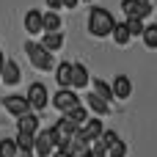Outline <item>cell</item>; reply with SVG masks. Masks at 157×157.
Returning <instances> with one entry per match:
<instances>
[{
	"label": "cell",
	"mask_w": 157,
	"mask_h": 157,
	"mask_svg": "<svg viewBox=\"0 0 157 157\" xmlns=\"http://www.w3.org/2000/svg\"><path fill=\"white\" fill-rule=\"evenodd\" d=\"M86 25H88V33H91L94 39H108L110 30H113V25H116V17H113L108 8H102V6H91Z\"/></svg>",
	"instance_id": "6da1fadb"
},
{
	"label": "cell",
	"mask_w": 157,
	"mask_h": 157,
	"mask_svg": "<svg viewBox=\"0 0 157 157\" xmlns=\"http://www.w3.org/2000/svg\"><path fill=\"white\" fill-rule=\"evenodd\" d=\"M25 55H28V61H30V66L36 72H52L55 69L52 52H47L39 41H25Z\"/></svg>",
	"instance_id": "7a4b0ae2"
},
{
	"label": "cell",
	"mask_w": 157,
	"mask_h": 157,
	"mask_svg": "<svg viewBox=\"0 0 157 157\" xmlns=\"http://www.w3.org/2000/svg\"><path fill=\"white\" fill-rule=\"evenodd\" d=\"M25 99H28V105H30V113H44L47 108H50V91H47V86L44 83H30L28 86V94H25Z\"/></svg>",
	"instance_id": "3957f363"
},
{
	"label": "cell",
	"mask_w": 157,
	"mask_h": 157,
	"mask_svg": "<svg viewBox=\"0 0 157 157\" xmlns=\"http://www.w3.org/2000/svg\"><path fill=\"white\" fill-rule=\"evenodd\" d=\"M50 105H52V108H55V110H58L61 116H66V113H69L72 108H77V105H83V102H80V97H77V94H75L72 88H58V91L52 94V99H50Z\"/></svg>",
	"instance_id": "277c9868"
},
{
	"label": "cell",
	"mask_w": 157,
	"mask_h": 157,
	"mask_svg": "<svg viewBox=\"0 0 157 157\" xmlns=\"http://www.w3.org/2000/svg\"><path fill=\"white\" fill-rule=\"evenodd\" d=\"M75 132H77V130H75V127H72V124H69L63 116H61L55 124H50V135H52V144H55V149H63V146H66V144L75 138Z\"/></svg>",
	"instance_id": "5b68a950"
},
{
	"label": "cell",
	"mask_w": 157,
	"mask_h": 157,
	"mask_svg": "<svg viewBox=\"0 0 157 157\" xmlns=\"http://www.w3.org/2000/svg\"><path fill=\"white\" fill-rule=\"evenodd\" d=\"M52 152H55V144H52L50 127H41V130L33 135V157H50Z\"/></svg>",
	"instance_id": "8992f818"
},
{
	"label": "cell",
	"mask_w": 157,
	"mask_h": 157,
	"mask_svg": "<svg viewBox=\"0 0 157 157\" xmlns=\"http://www.w3.org/2000/svg\"><path fill=\"white\" fill-rule=\"evenodd\" d=\"M91 83V75H88V66L80 63V61H72V75H69V88L72 91H83L88 88Z\"/></svg>",
	"instance_id": "52a82bcc"
},
{
	"label": "cell",
	"mask_w": 157,
	"mask_h": 157,
	"mask_svg": "<svg viewBox=\"0 0 157 157\" xmlns=\"http://www.w3.org/2000/svg\"><path fill=\"white\" fill-rule=\"evenodd\" d=\"M3 108H6V113H11L14 119L30 113V105H28V99H25L22 94H8V97L3 99Z\"/></svg>",
	"instance_id": "ba28073f"
},
{
	"label": "cell",
	"mask_w": 157,
	"mask_h": 157,
	"mask_svg": "<svg viewBox=\"0 0 157 157\" xmlns=\"http://www.w3.org/2000/svg\"><path fill=\"white\" fill-rule=\"evenodd\" d=\"M102 130H105V124H102V119H97V116H94V119H88V121H86V124H83V127H80V130L75 132V135H77L80 141H86V144H91V141H97V138L102 135Z\"/></svg>",
	"instance_id": "9c48e42d"
},
{
	"label": "cell",
	"mask_w": 157,
	"mask_h": 157,
	"mask_svg": "<svg viewBox=\"0 0 157 157\" xmlns=\"http://www.w3.org/2000/svg\"><path fill=\"white\" fill-rule=\"evenodd\" d=\"M0 83H6V86H19L22 83V66L14 58H6L3 72H0Z\"/></svg>",
	"instance_id": "30bf717a"
},
{
	"label": "cell",
	"mask_w": 157,
	"mask_h": 157,
	"mask_svg": "<svg viewBox=\"0 0 157 157\" xmlns=\"http://www.w3.org/2000/svg\"><path fill=\"white\" fill-rule=\"evenodd\" d=\"M110 91H113V99H130L132 97V80L127 75H116L110 83Z\"/></svg>",
	"instance_id": "8fae6325"
},
{
	"label": "cell",
	"mask_w": 157,
	"mask_h": 157,
	"mask_svg": "<svg viewBox=\"0 0 157 157\" xmlns=\"http://www.w3.org/2000/svg\"><path fill=\"white\" fill-rule=\"evenodd\" d=\"M83 105H86V110H88V113H94L97 119H102V116H108V113H110V105H108V102H102L99 97H94L91 91L86 94Z\"/></svg>",
	"instance_id": "7c38bea8"
},
{
	"label": "cell",
	"mask_w": 157,
	"mask_h": 157,
	"mask_svg": "<svg viewBox=\"0 0 157 157\" xmlns=\"http://www.w3.org/2000/svg\"><path fill=\"white\" fill-rule=\"evenodd\" d=\"M39 130H41V121H39V116H36V113H25V116H19V119H17V132L36 135Z\"/></svg>",
	"instance_id": "4fadbf2b"
},
{
	"label": "cell",
	"mask_w": 157,
	"mask_h": 157,
	"mask_svg": "<svg viewBox=\"0 0 157 157\" xmlns=\"http://www.w3.org/2000/svg\"><path fill=\"white\" fill-rule=\"evenodd\" d=\"M63 119H66V121H69V124H72L75 130H80V127H83V124H86V121L91 119V113L86 110V105H77V108H72V110H69V113H66Z\"/></svg>",
	"instance_id": "5bb4252c"
},
{
	"label": "cell",
	"mask_w": 157,
	"mask_h": 157,
	"mask_svg": "<svg viewBox=\"0 0 157 157\" xmlns=\"http://www.w3.org/2000/svg\"><path fill=\"white\" fill-rule=\"evenodd\" d=\"M41 33H61V14L58 11L41 14Z\"/></svg>",
	"instance_id": "9a60e30c"
},
{
	"label": "cell",
	"mask_w": 157,
	"mask_h": 157,
	"mask_svg": "<svg viewBox=\"0 0 157 157\" xmlns=\"http://www.w3.org/2000/svg\"><path fill=\"white\" fill-rule=\"evenodd\" d=\"M25 30H28L30 36H39V33H41V11H39V8H30V11L25 14Z\"/></svg>",
	"instance_id": "2e32d148"
},
{
	"label": "cell",
	"mask_w": 157,
	"mask_h": 157,
	"mask_svg": "<svg viewBox=\"0 0 157 157\" xmlns=\"http://www.w3.org/2000/svg\"><path fill=\"white\" fill-rule=\"evenodd\" d=\"M55 83H58V88H69V75H72V61H61V63H55Z\"/></svg>",
	"instance_id": "e0dca14e"
},
{
	"label": "cell",
	"mask_w": 157,
	"mask_h": 157,
	"mask_svg": "<svg viewBox=\"0 0 157 157\" xmlns=\"http://www.w3.org/2000/svg\"><path fill=\"white\" fill-rule=\"evenodd\" d=\"M91 94L94 97H99L102 102H113V91H110V83L108 80H99V77H94V88H91Z\"/></svg>",
	"instance_id": "ac0fdd59"
},
{
	"label": "cell",
	"mask_w": 157,
	"mask_h": 157,
	"mask_svg": "<svg viewBox=\"0 0 157 157\" xmlns=\"http://www.w3.org/2000/svg\"><path fill=\"white\" fill-rule=\"evenodd\" d=\"M39 44H41L47 52H58V50L63 47V33H44Z\"/></svg>",
	"instance_id": "d6986e66"
},
{
	"label": "cell",
	"mask_w": 157,
	"mask_h": 157,
	"mask_svg": "<svg viewBox=\"0 0 157 157\" xmlns=\"http://www.w3.org/2000/svg\"><path fill=\"white\" fill-rule=\"evenodd\" d=\"M110 39L119 44V47H127L132 39H130V33H127V28H124V22H116L113 25V30H110Z\"/></svg>",
	"instance_id": "ffe728a7"
},
{
	"label": "cell",
	"mask_w": 157,
	"mask_h": 157,
	"mask_svg": "<svg viewBox=\"0 0 157 157\" xmlns=\"http://www.w3.org/2000/svg\"><path fill=\"white\" fill-rule=\"evenodd\" d=\"M124 28H127L130 39H138V36L144 33V28H146V25H144L141 19H135V17H127V19H124Z\"/></svg>",
	"instance_id": "44dd1931"
},
{
	"label": "cell",
	"mask_w": 157,
	"mask_h": 157,
	"mask_svg": "<svg viewBox=\"0 0 157 157\" xmlns=\"http://www.w3.org/2000/svg\"><path fill=\"white\" fill-rule=\"evenodd\" d=\"M141 39H144L146 50H157V25H146L144 33H141Z\"/></svg>",
	"instance_id": "7402d4cb"
},
{
	"label": "cell",
	"mask_w": 157,
	"mask_h": 157,
	"mask_svg": "<svg viewBox=\"0 0 157 157\" xmlns=\"http://www.w3.org/2000/svg\"><path fill=\"white\" fill-rule=\"evenodd\" d=\"M152 11H155V6H152V3H135V8H132V14H130V17H135V19H141V22H144V19H149V17H152Z\"/></svg>",
	"instance_id": "603a6c76"
},
{
	"label": "cell",
	"mask_w": 157,
	"mask_h": 157,
	"mask_svg": "<svg viewBox=\"0 0 157 157\" xmlns=\"http://www.w3.org/2000/svg\"><path fill=\"white\" fill-rule=\"evenodd\" d=\"M14 144H17V152H33V135H25V132H17Z\"/></svg>",
	"instance_id": "cb8c5ba5"
},
{
	"label": "cell",
	"mask_w": 157,
	"mask_h": 157,
	"mask_svg": "<svg viewBox=\"0 0 157 157\" xmlns=\"http://www.w3.org/2000/svg\"><path fill=\"white\" fill-rule=\"evenodd\" d=\"M17 144L14 138H0V157H17Z\"/></svg>",
	"instance_id": "d4e9b609"
},
{
	"label": "cell",
	"mask_w": 157,
	"mask_h": 157,
	"mask_svg": "<svg viewBox=\"0 0 157 157\" xmlns=\"http://www.w3.org/2000/svg\"><path fill=\"white\" fill-rule=\"evenodd\" d=\"M99 141H102V146H105V149H110V146L119 141V135H116V130H108V127H105V130H102V135H99Z\"/></svg>",
	"instance_id": "484cf974"
},
{
	"label": "cell",
	"mask_w": 157,
	"mask_h": 157,
	"mask_svg": "<svg viewBox=\"0 0 157 157\" xmlns=\"http://www.w3.org/2000/svg\"><path fill=\"white\" fill-rule=\"evenodd\" d=\"M88 155H91V157H108V149H105V146H102V141L97 138V141H91V144H88Z\"/></svg>",
	"instance_id": "4316f807"
},
{
	"label": "cell",
	"mask_w": 157,
	"mask_h": 157,
	"mask_svg": "<svg viewBox=\"0 0 157 157\" xmlns=\"http://www.w3.org/2000/svg\"><path fill=\"white\" fill-rule=\"evenodd\" d=\"M108 157H127V144L119 138V141H116V144L108 149Z\"/></svg>",
	"instance_id": "83f0119b"
},
{
	"label": "cell",
	"mask_w": 157,
	"mask_h": 157,
	"mask_svg": "<svg viewBox=\"0 0 157 157\" xmlns=\"http://www.w3.org/2000/svg\"><path fill=\"white\" fill-rule=\"evenodd\" d=\"M132 8H135V0H121V11H124L127 17L132 14Z\"/></svg>",
	"instance_id": "f1b7e54d"
},
{
	"label": "cell",
	"mask_w": 157,
	"mask_h": 157,
	"mask_svg": "<svg viewBox=\"0 0 157 157\" xmlns=\"http://www.w3.org/2000/svg\"><path fill=\"white\" fill-rule=\"evenodd\" d=\"M44 3H47V8H50V11H58V8H63V3H61V0H44Z\"/></svg>",
	"instance_id": "f546056e"
},
{
	"label": "cell",
	"mask_w": 157,
	"mask_h": 157,
	"mask_svg": "<svg viewBox=\"0 0 157 157\" xmlns=\"http://www.w3.org/2000/svg\"><path fill=\"white\" fill-rule=\"evenodd\" d=\"M61 3H63V8H77L80 0H61Z\"/></svg>",
	"instance_id": "4dcf8cb0"
},
{
	"label": "cell",
	"mask_w": 157,
	"mask_h": 157,
	"mask_svg": "<svg viewBox=\"0 0 157 157\" xmlns=\"http://www.w3.org/2000/svg\"><path fill=\"white\" fill-rule=\"evenodd\" d=\"M50 157H69V155H66V152H58V149H55V152H52Z\"/></svg>",
	"instance_id": "1f68e13d"
},
{
	"label": "cell",
	"mask_w": 157,
	"mask_h": 157,
	"mask_svg": "<svg viewBox=\"0 0 157 157\" xmlns=\"http://www.w3.org/2000/svg\"><path fill=\"white\" fill-rule=\"evenodd\" d=\"M3 63H6V55H3V50H0V72H3Z\"/></svg>",
	"instance_id": "d6a6232c"
},
{
	"label": "cell",
	"mask_w": 157,
	"mask_h": 157,
	"mask_svg": "<svg viewBox=\"0 0 157 157\" xmlns=\"http://www.w3.org/2000/svg\"><path fill=\"white\" fill-rule=\"evenodd\" d=\"M17 157H33V152H19Z\"/></svg>",
	"instance_id": "836d02e7"
},
{
	"label": "cell",
	"mask_w": 157,
	"mask_h": 157,
	"mask_svg": "<svg viewBox=\"0 0 157 157\" xmlns=\"http://www.w3.org/2000/svg\"><path fill=\"white\" fill-rule=\"evenodd\" d=\"M135 3H152V0H135Z\"/></svg>",
	"instance_id": "e575fe53"
},
{
	"label": "cell",
	"mask_w": 157,
	"mask_h": 157,
	"mask_svg": "<svg viewBox=\"0 0 157 157\" xmlns=\"http://www.w3.org/2000/svg\"><path fill=\"white\" fill-rule=\"evenodd\" d=\"M80 3H94V0H80Z\"/></svg>",
	"instance_id": "d590c367"
},
{
	"label": "cell",
	"mask_w": 157,
	"mask_h": 157,
	"mask_svg": "<svg viewBox=\"0 0 157 157\" xmlns=\"http://www.w3.org/2000/svg\"><path fill=\"white\" fill-rule=\"evenodd\" d=\"M83 157H91V155H88V152H86V155H83Z\"/></svg>",
	"instance_id": "8d00e7d4"
}]
</instances>
